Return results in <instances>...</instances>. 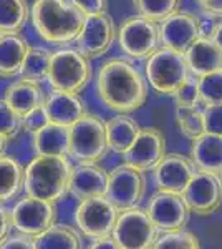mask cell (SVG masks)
Returning <instances> with one entry per match:
<instances>
[{"label":"cell","mask_w":222,"mask_h":249,"mask_svg":"<svg viewBox=\"0 0 222 249\" xmlns=\"http://www.w3.org/2000/svg\"><path fill=\"white\" fill-rule=\"evenodd\" d=\"M205 130L207 133L222 136V103L221 105H211L204 108Z\"/></svg>","instance_id":"obj_37"},{"label":"cell","mask_w":222,"mask_h":249,"mask_svg":"<svg viewBox=\"0 0 222 249\" xmlns=\"http://www.w3.org/2000/svg\"><path fill=\"white\" fill-rule=\"evenodd\" d=\"M70 2L82 12L85 17L106 14L108 10V0H70Z\"/></svg>","instance_id":"obj_38"},{"label":"cell","mask_w":222,"mask_h":249,"mask_svg":"<svg viewBox=\"0 0 222 249\" xmlns=\"http://www.w3.org/2000/svg\"><path fill=\"white\" fill-rule=\"evenodd\" d=\"M201 91V103L204 107L222 103V70L212 71L197 78Z\"/></svg>","instance_id":"obj_32"},{"label":"cell","mask_w":222,"mask_h":249,"mask_svg":"<svg viewBox=\"0 0 222 249\" xmlns=\"http://www.w3.org/2000/svg\"><path fill=\"white\" fill-rule=\"evenodd\" d=\"M219 176H221V181H222V171L219 173Z\"/></svg>","instance_id":"obj_45"},{"label":"cell","mask_w":222,"mask_h":249,"mask_svg":"<svg viewBox=\"0 0 222 249\" xmlns=\"http://www.w3.org/2000/svg\"><path fill=\"white\" fill-rule=\"evenodd\" d=\"M194 173L196 168L191 158L179 153H166L153 170V176L159 191L183 195Z\"/></svg>","instance_id":"obj_17"},{"label":"cell","mask_w":222,"mask_h":249,"mask_svg":"<svg viewBox=\"0 0 222 249\" xmlns=\"http://www.w3.org/2000/svg\"><path fill=\"white\" fill-rule=\"evenodd\" d=\"M189 211L199 216L216 213L222 204V181L216 173L196 171L183 193Z\"/></svg>","instance_id":"obj_13"},{"label":"cell","mask_w":222,"mask_h":249,"mask_svg":"<svg viewBox=\"0 0 222 249\" xmlns=\"http://www.w3.org/2000/svg\"><path fill=\"white\" fill-rule=\"evenodd\" d=\"M116 34L118 29L108 14L85 17L83 27L75 40L76 50L88 60L100 58L111 50Z\"/></svg>","instance_id":"obj_10"},{"label":"cell","mask_w":222,"mask_h":249,"mask_svg":"<svg viewBox=\"0 0 222 249\" xmlns=\"http://www.w3.org/2000/svg\"><path fill=\"white\" fill-rule=\"evenodd\" d=\"M164 155H166V138L163 131L146 126L139 130V135L133 146L123 155V161L128 166L144 173L154 170L157 163L164 158Z\"/></svg>","instance_id":"obj_15"},{"label":"cell","mask_w":222,"mask_h":249,"mask_svg":"<svg viewBox=\"0 0 222 249\" xmlns=\"http://www.w3.org/2000/svg\"><path fill=\"white\" fill-rule=\"evenodd\" d=\"M191 161L197 171L219 175L222 171V136L204 133L196 138L191 146Z\"/></svg>","instance_id":"obj_23"},{"label":"cell","mask_w":222,"mask_h":249,"mask_svg":"<svg viewBox=\"0 0 222 249\" xmlns=\"http://www.w3.org/2000/svg\"><path fill=\"white\" fill-rule=\"evenodd\" d=\"M55 203L25 196L15 204L10 213L12 226L18 232L28 236H38L55 224Z\"/></svg>","instance_id":"obj_11"},{"label":"cell","mask_w":222,"mask_h":249,"mask_svg":"<svg viewBox=\"0 0 222 249\" xmlns=\"http://www.w3.org/2000/svg\"><path fill=\"white\" fill-rule=\"evenodd\" d=\"M146 213L157 230L169 232L184 230L191 211L183 199V195L159 191L151 198Z\"/></svg>","instance_id":"obj_16"},{"label":"cell","mask_w":222,"mask_h":249,"mask_svg":"<svg viewBox=\"0 0 222 249\" xmlns=\"http://www.w3.org/2000/svg\"><path fill=\"white\" fill-rule=\"evenodd\" d=\"M211 38H212V42L222 50V18L214 23V27L211 30Z\"/></svg>","instance_id":"obj_43"},{"label":"cell","mask_w":222,"mask_h":249,"mask_svg":"<svg viewBox=\"0 0 222 249\" xmlns=\"http://www.w3.org/2000/svg\"><path fill=\"white\" fill-rule=\"evenodd\" d=\"M108 181H110V173L100 168L98 164L80 163L71 170L68 191L80 201L96 196H106Z\"/></svg>","instance_id":"obj_18"},{"label":"cell","mask_w":222,"mask_h":249,"mask_svg":"<svg viewBox=\"0 0 222 249\" xmlns=\"http://www.w3.org/2000/svg\"><path fill=\"white\" fill-rule=\"evenodd\" d=\"M3 100L17 111L18 115L25 116L35 108L45 105L47 93L43 90L42 83L27 80L20 77L18 80L12 82L3 91Z\"/></svg>","instance_id":"obj_21"},{"label":"cell","mask_w":222,"mask_h":249,"mask_svg":"<svg viewBox=\"0 0 222 249\" xmlns=\"http://www.w3.org/2000/svg\"><path fill=\"white\" fill-rule=\"evenodd\" d=\"M153 249H201L199 239L186 230L169 231L156 239Z\"/></svg>","instance_id":"obj_33"},{"label":"cell","mask_w":222,"mask_h":249,"mask_svg":"<svg viewBox=\"0 0 222 249\" xmlns=\"http://www.w3.org/2000/svg\"><path fill=\"white\" fill-rule=\"evenodd\" d=\"M194 2L207 17L217 20L222 18V0H194Z\"/></svg>","instance_id":"obj_40"},{"label":"cell","mask_w":222,"mask_h":249,"mask_svg":"<svg viewBox=\"0 0 222 249\" xmlns=\"http://www.w3.org/2000/svg\"><path fill=\"white\" fill-rule=\"evenodd\" d=\"M0 35H2V34H0Z\"/></svg>","instance_id":"obj_46"},{"label":"cell","mask_w":222,"mask_h":249,"mask_svg":"<svg viewBox=\"0 0 222 249\" xmlns=\"http://www.w3.org/2000/svg\"><path fill=\"white\" fill-rule=\"evenodd\" d=\"M10 216L7 214V211L0 206V244L7 239V234H9V230H10Z\"/></svg>","instance_id":"obj_41"},{"label":"cell","mask_w":222,"mask_h":249,"mask_svg":"<svg viewBox=\"0 0 222 249\" xmlns=\"http://www.w3.org/2000/svg\"><path fill=\"white\" fill-rule=\"evenodd\" d=\"M144 75L148 85L156 93L172 96L191 73L183 53H177L166 47H159L146 60Z\"/></svg>","instance_id":"obj_6"},{"label":"cell","mask_w":222,"mask_h":249,"mask_svg":"<svg viewBox=\"0 0 222 249\" xmlns=\"http://www.w3.org/2000/svg\"><path fill=\"white\" fill-rule=\"evenodd\" d=\"M111 236L120 249H153L159 238V230L153 224L146 211L133 208L120 211Z\"/></svg>","instance_id":"obj_8"},{"label":"cell","mask_w":222,"mask_h":249,"mask_svg":"<svg viewBox=\"0 0 222 249\" xmlns=\"http://www.w3.org/2000/svg\"><path fill=\"white\" fill-rule=\"evenodd\" d=\"M23 184V170L12 156H0V203L14 198Z\"/></svg>","instance_id":"obj_27"},{"label":"cell","mask_w":222,"mask_h":249,"mask_svg":"<svg viewBox=\"0 0 222 249\" xmlns=\"http://www.w3.org/2000/svg\"><path fill=\"white\" fill-rule=\"evenodd\" d=\"M0 249H37L35 248V238L28 234H17L10 236L0 244Z\"/></svg>","instance_id":"obj_39"},{"label":"cell","mask_w":222,"mask_h":249,"mask_svg":"<svg viewBox=\"0 0 222 249\" xmlns=\"http://www.w3.org/2000/svg\"><path fill=\"white\" fill-rule=\"evenodd\" d=\"M37 249H82V243L75 231L65 226H53L42 234L35 236Z\"/></svg>","instance_id":"obj_28"},{"label":"cell","mask_w":222,"mask_h":249,"mask_svg":"<svg viewBox=\"0 0 222 249\" xmlns=\"http://www.w3.org/2000/svg\"><path fill=\"white\" fill-rule=\"evenodd\" d=\"M104 126H106L108 148L113 153H118L121 156L133 146V143L138 138L141 130L138 123L128 113H118L113 118L106 120Z\"/></svg>","instance_id":"obj_24"},{"label":"cell","mask_w":222,"mask_h":249,"mask_svg":"<svg viewBox=\"0 0 222 249\" xmlns=\"http://www.w3.org/2000/svg\"><path fill=\"white\" fill-rule=\"evenodd\" d=\"M43 107L47 110L50 123L67 128L73 126L86 113L80 93H70L63 90H53L51 93H48Z\"/></svg>","instance_id":"obj_19"},{"label":"cell","mask_w":222,"mask_h":249,"mask_svg":"<svg viewBox=\"0 0 222 249\" xmlns=\"http://www.w3.org/2000/svg\"><path fill=\"white\" fill-rule=\"evenodd\" d=\"M116 40L126 57L133 60H148L161 47L159 23L139 15L130 17L120 23Z\"/></svg>","instance_id":"obj_7"},{"label":"cell","mask_w":222,"mask_h":249,"mask_svg":"<svg viewBox=\"0 0 222 249\" xmlns=\"http://www.w3.org/2000/svg\"><path fill=\"white\" fill-rule=\"evenodd\" d=\"M30 18L38 37L58 47L73 43L85 22V15L70 0H35Z\"/></svg>","instance_id":"obj_2"},{"label":"cell","mask_w":222,"mask_h":249,"mask_svg":"<svg viewBox=\"0 0 222 249\" xmlns=\"http://www.w3.org/2000/svg\"><path fill=\"white\" fill-rule=\"evenodd\" d=\"M149 93L146 75L123 58H110L96 73V95L116 113H133L144 107Z\"/></svg>","instance_id":"obj_1"},{"label":"cell","mask_w":222,"mask_h":249,"mask_svg":"<svg viewBox=\"0 0 222 249\" xmlns=\"http://www.w3.org/2000/svg\"><path fill=\"white\" fill-rule=\"evenodd\" d=\"M30 45L20 34L0 35V78H15L22 73Z\"/></svg>","instance_id":"obj_22"},{"label":"cell","mask_w":222,"mask_h":249,"mask_svg":"<svg viewBox=\"0 0 222 249\" xmlns=\"http://www.w3.org/2000/svg\"><path fill=\"white\" fill-rule=\"evenodd\" d=\"M144 186L146 181L143 173L123 163L110 173L106 198L118 211L133 210L143 199Z\"/></svg>","instance_id":"obj_12"},{"label":"cell","mask_w":222,"mask_h":249,"mask_svg":"<svg viewBox=\"0 0 222 249\" xmlns=\"http://www.w3.org/2000/svg\"><path fill=\"white\" fill-rule=\"evenodd\" d=\"M53 52L47 50L43 47H30L23 63L22 73L20 77L27 80H34V82H40L47 80L48 70H50V60Z\"/></svg>","instance_id":"obj_30"},{"label":"cell","mask_w":222,"mask_h":249,"mask_svg":"<svg viewBox=\"0 0 222 249\" xmlns=\"http://www.w3.org/2000/svg\"><path fill=\"white\" fill-rule=\"evenodd\" d=\"M118 216L120 211L113 206V203L106 196L83 199L75 213L80 231L88 238L95 239L111 236Z\"/></svg>","instance_id":"obj_9"},{"label":"cell","mask_w":222,"mask_h":249,"mask_svg":"<svg viewBox=\"0 0 222 249\" xmlns=\"http://www.w3.org/2000/svg\"><path fill=\"white\" fill-rule=\"evenodd\" d=\"M88 249H120L113 236H104V238H98Z\"/></svg>","instance_id":"obj_42"},{"label":"cell","mask_w":222,"mask_h":249,"mask_svg":"<svg viewBox=\"0 0 222 249\" xmlns=\"http://www.w3.org/2000/svg\"><path fill=\"white\" fill-rule=\"evenodd\" d=\"M73 166L67 156H35L23 170L27 196L45 201H58L67 195Z\"/></svg>","instance_id":"obj_3"},{"label":"cell","mask_w":222,"mask_h":249,"mask_svg":"<svg viewBox=\"0 0 222 249\" xmlns=\"http://www.w3.org/2000/svg\"><path fill=\"white\" fill-rule=\"evenodd\" d=\"M48 123H50V118H48L47 110L43 105L35 108V110H32L30 113L23 116V130L32 135L37 133L42 128H45Z\"/></svg>","instance_id":"obj_36"},{"label":"cell","mask_w":222,"mask_h":249,"mask_svg":"<svg viewBox=\"0 0 222 249\" xmlns=\"http://www.w3.org/2000/svg\"><path fill=\"white\" fill-rule=\"evenodd\" d=\"M184 58L189 73L196 78L222 70V50L212 42L209 35H203L197 38L184 53Z\"/></svg>","instance_id":"obj_20"},{"label":"cell","mask_w":222,"mask_h":249,"mask_svg":"<svg viewBox=\"0 0 222 249\" xmlns=\"http://www.w3.org/2000/svg\"><path fill=\"white\" fill-rule=\"evenodd\" d=\"M161 47L171 48L177 53H186L192 43L204 35L201 18L191 12H177L159 23Z\"/></svg>","instance_id":"obj_14"},{"label":"cell","mask_w":222,"mask_h":249,"mask_svg":"<svg viewBox=\"0 0 222 249\" xmlns=\"http://www.w3.org/2000/svg\"><path fill=\"white\" fill-rule=\"evenodd\" d=\"M23 130V116L18 115L5 100H0V133L12 140Z\"/></svg>","instance_id":"obj_34"},{"label":"cell","mask_w":222,"mask_h":249,"mask_svg":"<svg viewBox=\"0 0 222 249\" xmlns=\"http://www.w3.org/2000/svg\"><path fill=\"white\" fill-rule=\"evenodd\" d=\"M27 0H0V34H20L30 18Z\"/></svg>","instance_id":"obj_26"},{"label":"cell","mask_w":222,"mask_h":249,"mask_svg":"<svg viewBox=\"0 0 222 249\" xmlns=\"http://www.w3.org/2000/svg\"><path fill=\"white\" fill-rule=\"evenodd\" d=\"M106 126L98 115L85 113L73 126H70V151L71 156L82 164H96L108 153Z\"/></svg>","instance_id":"obj_5"},{"label":"cell","mask_w":222,"mask_h":249,"mask_svg":"<svg viewBox=\"0 0 222 249\" xmlns=\"http://www.w3.org/2000/svg\"><path fill=\"white\" fill-rule=\"evenodd\" d=\"M7 146H9V138H7L5 135H2V133H0V156H3V155H5Z\"/></svg>","instance_id":"obj_44"},{"label":"cell","mask_w":222,"mask_h":249,"mask_svg":"<svg viewBox=\"0 0 222 249\" xmlns=\"http://www.w3.org/2000/svg\"><path fill=\"white\" fill-rule=\"evenodd\" d=\"M176 122L181 135L186 136L188 140H191V142H194L196 138L207 133L204 111L199 110V108L176 107Z\"/></svg>","instance_id":"obj_31"},{"label":"cell","mask_w":222,"mask_h":249,"mask_svg":"<svg viewBox=\"0 0 222 249\" xmlns=\"http://www.w3.org/2000/svg\"><path fill=\"white\" fill-rule=\"evenodd\" d=\"M139 17L161 23L181 10L183 0H131Z\"/></svg>","instance_id":"obj_29"},{"label":"cell","mask_w":222,"mask_h":249,"mask_svg":"<svg viewBox=\"0 0 222 249\" xmlns=\"http://www.w3.org/2000/svg\"><path fill=\"white\" fill-rule=\"evenodd\" d=\"M176 102V107H184V108H199L201 105V91H199V82L196 77L189 75L186 78V82L176 90V93L172 95Z\"/></svg>","instance_id":"obj_35"},{"label":"cell","mask_w":222,"mask_h":249,"mask_svg":"<svg viewBox=\"0 0 222 249\" xmlns=\"http://www.w3.org/2000/svg\"><path fill=\"white\" fill-rule=\"evenodd\" d=\"M34 151L38 156H68L70 151V128L48 123L34 133Z\"/></svg>","instance_id":"obj_25"},{"label":"cell","mask_w":222,"mask_h":249,"mask_svg":"<svg viewBox=\"0 0 222 249\" xmlns=\"http://www.w3.org/2000/svg\"><path fill=\"white\" fill-rule=\"evenodd\" d=\"M93 68L76 48H60L51 53L47 82L53 90L82 93L91 82Z\"/></svg>","instance_id":"obj_4"}]
</instances>
